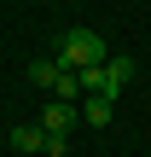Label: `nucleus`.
<instances>
[{
    "mask_svg": "<svg viewBox=\"0 0 151 157\" xmlns=\"http://www.w3.org/2000/svg\"><path fill=\"white\" fill-rule=\"evenodd\" d=\"M111 47L93 35V29H64L58 35V70H87V64H105Z\"/></svg>",
    "mask_w": 151,
    "mask_h": 157,
    "instance_id": "nucleus-1",
    "label": "nucleus"
},
{
    "mask_svg": "<svg viewBox=\"0 0 151 157\" xmlns=\"http://www.w3.org/2000/svg\"><path fill=\"white\" fill-rule=\"evenodd\" d=\"M134 70H140V64H134L128 52H111V58L99 64V93H105V99H116V93L134 82Z\"/></svg>",
    "mask_w": 151,
    "mask_h": 157,
    "instance_id": "nucleus-2",
    "label": "nucleus"
},
{
    "mask_svg": "<svg viewBox=\"0 0 151 157\" xmlns=\"http://www.w3.org/2000/svg\"><path fill=\"white\" fill-rule=\"evenodd\" d=\"M76 122H81V111H76V105H64V99H52V105L41 111V128H47V134H64V140H70V128H76Z\"/></svg>",
    "mask_w": 151,
    "mask_h": 157,
    "instance_id": "nucleus-3",
    "label": "nucleus"
},
{
    "mask_svg": "<svg viewBox=\"0 0 151 157\" xmlns=\"http://www.w3.org/2000/svg\"><path fill=\"white\" fill-rule=\"evenodd\" d=\"M81 122H87V128H105V122H111V99H105V93H87V99H81Z\"/></svg>",
    "mask_w": 151,
    "mask_h": 157,
    "instance_id": "nucleus-4",
    "label": "nucleus"
},
{
    "mask_svg": "<svg viewBox=\"0 0 151 157\" xmlns=\"http://www.w3.org/2000/svg\"><path fill=\"white\" fill-rule=\"evenodd\" d=\"M12 146H17V151H41V146H47V128H41V122H17V128H12Z\"/></svg>",
    "mask_w": 151,
    "mask_h": 157,
    "instance_id": "nucleus-5",
    "label": "nucleus"
},
{
    "mask_svg": "<svg viewBox=\"0 0 151 157\" xmlns=\"http://www.w3.org/2000/svg\"><path fill=\"white\" fill-rule=\"evenodd\" d=\"M29 82H35V87H52V82H58V58H35V64H29Z\"/></svg>",
    "mask_w": 151,
    "mask_h": 157,
    "instance_id": "nucleus-6",
    "label": "nucleus"
},
{
    "mask_svg": "<svg viewBox=\"0 0 151 157\" xmlns=\"http://www.w3.org/2000/svg\"><path fill=\"white\" fill-rule=\"evenodd\" d=\"M41 151H47V157H64V151H70V140H64V134H47V146H41Z\"/></svg>",
    "mask_w": 151,
    "mask_h": 157,
    "instance_id": "nucleus-7",
    "label": "nucleus"
}]
</instances>
